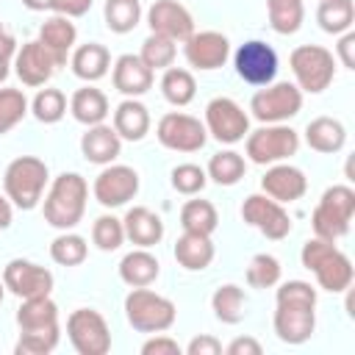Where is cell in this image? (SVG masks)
I'll return each instance as SVG.
<instances>
[{
  "instance_id": "cell-1",
  "label": "cell",
  "mask_w": 355,
  "mask_h": 355,
  "mask_svg": "<svg viewBox=\"0 0 355 355\" xmlns=\"http://www.w3.org/2000/svg\"><path fill=\"white\" fill-rule=\"evenodd\" d=\"M86 200H89V183L83 175L78 172L58 175L44 194V205H42L44 222L55 230H72L86 214Z\"/></svg>"
},
{
  "instance_id": "cell-2",
  "label": "cell",
  "mask_w": 355,
  "mask_h": 355,
  "mask_svg": "<svg viewBox=\"0 0 355 355\" xmlns=\"http://www.w3.org/2000/svg\"><path fill=\"white\" fill-rule=\"evenodd\" d=\"M302 266L308 272L316 275V283L319 288L330 291V294H341L352 286V277H355V269H352V261L333 244V241H324V239H308L302 244Z\"/></svg>"
},
{
  "instance_id": "cell-3",
  "label": "cell",
  "mask_w": 355,
  "mask_h": 355,
  "mask_svg": "<svg viewBox=\"0 0 355 355\" xmlns=\"http://www.w3.org/2000/svg\"><path fill=\"white\" fill-rule=\"evenodd\" d=\"M47 164L36 155H19L14 158L3 172V191L11 200L14 208L31 211L39 205L44 186H47Z\"/></svg>"
},
{
  "instance_id": "cell-4",
  "label": "cell",
  "mask_w": 355,
  "mask_h": 355,
  "mask_svg": "<svg viewBox=\"0 0 355 355\" xmlns=\"http://www.w3.org/2000/svg\"><path fill=\"white\" fill-rule=\"evenodd\" d=\"M178 308L169 297L153 291L150 286L141 288H130V294L125 297V319L133 330L139 333H166L175 324Z\"/></svg>"
},
{
  "instance_id": "cell-5",
  "label": "cell",
  "mask_w": 355,
  "mask_h": 355,
  "mask_svg": "<svg viewBox=\"0 0 355 355\" xmlns=\"http://www.w3.org/2000/svg\"><path fill=\"white\" fill-rule=\"evenodd\" d=\"M352 216H355V191L352 186L338 183V186L324 189V194L319 197V205L313 208L311 225L319 239L336 241L349 233Z\"/></svg>"
},
{
  "instance_id": "cell-6",
  "label": "cell",
  "mask_w": 355,
  "mask_h": 355,
  "mask_svg": "<svg viewBox=\"0 0 355 355\" xmlns=\"http://www.w3.org/2000/svg\"><path fill=\"white\" fill-rule=\"evenodd\" d=\"M288 67L294 72L297 89L308 94L324 92L336 78V61L333 53L322 44H300L288 55Z\"/></svg>"
},
{
  "instance_id": "cell-7",
  "label": "cell",
  "mask_w": 355,
  "mask_h": 355,
  "mask_svg": "<svg viewBox=\"0 0 355 355\" xmlns=\"http://www.w3.org/2000/svg\"><path fill=\"white\" fill-rule=\"evenodd\" d=\"M300 150V133L283 122L277 125H263L252 133H247V158L258 166L280 164Z\"/></svg>"
},
{
  "instance_id": "cell-8",
  "label": "cell",
  "mask_w": 355,
  "mask_h": 355,
  "mask_svg": "<svg viewBox=\"0 0 355 355\" xmlns=\"http://www.w3.org/2000/svg\"><path fill=\"white\" fill-rule=\"evenodd\" d=\"M300 108H302V92L297 89V83H288V80L266 83L250 100L252 116L258 122H263V125L288 122L291 116L300 114Z\"/></svg>"
},
{
  "instance_id": "cell-9",
  "label": "cell",
  "mask_w": 355,
  "mask_h": 355,
  "mask_svg": "<svg viewBox=\"0 0 355 355\" xmlns=\"http://www.w3.org/2000/svg\"><path fill=\"white\" fill-rule=\"evenodd\" d=\"M67 336L78 355H105L111 349V330L100 311L78 308L67 319Z\"/></svg>"
},
{
  "instance_id": "cell-10",
  "label": "cell",
  "mask_w": 355,
  "mask_h": 355,
  "mask_svg": "<svg viewBox=\"0 0 355 355\" xmlns=\"http://www.w3.org/2000/svg\"><path fill=\"white\" fill-rule=\"evenodd\" d=\"M155 136L166 150H175V153H197L208 141L205 125L197 116L180 114V111L164 114L155 125Z\"/></svg>"
},
{
  "instance_id": "cell-11",
  "label": "cell",
  "mask_w": 355,
  "mask_h": 355,
  "mask_svg": "<svg viewBox=\"0 0 355 355\" xmlns=\"http://www.w3.org/2000/svg\"><path fill=\"white\" fill-rule=\"evenodd\" d=\"M233 67L244 83L266 86L277 75V53L272 44H266L261 39H250V42L239 44V50L233 53Z\"/></svg>"
},
{
  "instance_id": "cell-12",
  "label": "cell",
  "mask_w": 355,
  "mask_h": 355,
  "mask_svg": "<svg viewBox=\"0 0 355 355\" xmlns=\"http://www.w3.org/2000/svg\"><path fill=\"white\" fill-rule=\"evenodd\" d=\"M241 219L250 227H255L261 236L272 239V241H280V239H286L291 233L288 211L277 200H272L266 194H250L244 200V205H241Z\"/></svg>"
},
{
  "instance_id": "cell-13",
  "label": "cell",
  "mask_w": 355,
  "mask_h": 355,
  "mask_svg": "<svg viewBox=\"0 0 355 355\" xmlns=\"http://www.w3.org/2000/svg\"><path fill=\"white\" fill-rule=\"evenodd\" d=\"M205 130L222 144H236L250 133V116L236 100L214 97L205 105Z\"/></svg>"
},
{
  "instance_id": "cell-14",
  "label": "cell",
  "mask_w": 355,
  "mask_h": 355,
  "mask_svg": "<svg viewBox=\"0 0 355 355\" xmlns=\"http://www.w3.org/2000/svg\"><path fill=\"white\" fill-rule=\"evenodd\" d=\"M94 200L103 208H119L139 191V172L125 164H105V169L94 178Z\"/></svg>"
},
{
  "instance_id": "cell-15",
  "label": "cell",
  "mask_w": 355,
  "mask_h": 355,
  "mask_svg": "<svg viewBox=\"0 0 355 355\" xmlns=\"http://www.w3.org/2000/svg\"><path fill=\"white\" fill-rule=\"evenodd\" d=\"M3 286L19 300L47 297L53 291V272L28 258H14L3 269Z\"/></svg>"
},
{
  "instance_id": "cell-16",
  "label": "cell",
  "mask_w": 355,
  "mask_h": 355,
  "mask_svg": "<svg viewBox=\"0 0 355 355\" xmlns=\"http://www.w3.org/2000/svg\"><path fill=\"white\" fill-rule=\"evenodd\" d=\"M183 53H186V61L194 69L211 72V69L225 67V61L230 58V42L219 31H200V33L194 31L183 42Z\"/></svg>"
},
{
  "instance_id": "cell-17",
  "label": "cell",
  "mask_w": 355,
  "mask_h": 355,
  "mask_svg": "<svg viewBox=\"0 0 355 355\" xmlns=\"http://www.w3.org/2000/svg\"><path fill=\"white\" fill-rule=\"evenodd\" d=\"M316 305L302 302H277L275 311V333L283 344H305L316 330Z\"/></svg>"
},
{
  "instance_id": "cell-18",
  "label": "cell",
  "mask_w": 355,
  "mask_h": 355,
  "mask_svg": "<svg viewBox=\"0 0 355 355\" xmlns=\"http://www.w3.org/2000/svg\"><path fill=\"white\" fill-rule=\"evenodd\" d=\"M147 25L150 33H161L172 42H186L194 33V19L189 8L178 0H155L147 8Z\"/></svg>"
},
{
  "instance_id": "cell-19",
  "label": "cell",
  "mask_w": 355,
  "mask_h": 355,
  "mask_svg": "<svg viewBox=\"0 0 355 355\" xmlns=\"http://www.w3.org/2000/svg\"><path fill=\"white\" fill-rule=\"evenodd\" d=\"M58 69L55 58L44 50V44L39 39L33 42H25L22 47H17V55H14V72L17 78L25 83V86H44L53 72Z\"/></svg>"
},
{
  "instance_id": "cell-20",
  "label": "cell",
  "mask_w": 355,
  "mask_h": 355,
  "mask_svg": "<svg viewBox=\"0 0 355 355\" xmlns=\"http://www.w3.org/2000/svg\"><path fill=\"white\" fill-rule=\"evenodd\" d=\"M261 189H263L266 197L286 205V202L300 200L308 191V178L302 175V169L280 161V164H269L266 175L261 178Z\"/></svg>"
},
{
  "instance_id": "cell-21",
  "label": "cell",
  "mask_w": 355,
  "mask_h": 355,
  "mask_svg": "<svg viewBox=\"0 0 355 355\" xmlns=\"http://www.w3.org/2000/svg\"><path fill=\"white\" fill-rule=\"evenodd\" d=\"M114 89L122 92L125 97H141L153 89V69L133 53H125L114 61V72H111Z\"/></svg>"
},
{
  "instance_id": "cell-22",
  "label": "cell",
  "mask_w": 355,
  "mask_h": 355,
  "mask_svg": "<svg viewBox=\"0 0 355 355\" xmlns=\"http://www.w3.org/2000/svg\"><path fill=\"white\" fill-rule=\"evenodd\" d=\"M75 39H78V28H75V22H72L69 17H64V14H53V17L44 19L42 28H39V42H42L44 50L55 58L58 67L67 64V58H69V53H72V47H75Z\"/></svg>"
},
{
  "instance_id": "cell-23",
  "label": "cell",
  "mask_w": 355,
  "mask_h": 355,
  "mask_svg": "<svg viewBox=\"0 0 355 355\" xmlns=\"http://www.w3.org/2000/svg\"><path fill=\"white\" fill-rule=\"evenodd\" d=\"M80 153H83V158L89 161V164H100V166H105V164H114L116 158H119V153H122V139H119V133L111 128V125H92V128H86V133L80 136Z\"/></svg>"
},
{
  "instance_id": "cell-24",
  "label": "cell",
  "mask_w": 355,
  "mask_h": 355,
  "mask_svg": "<svg viewBox=\"0 0 355 355\" xmlns=\"http://www.w3.org/2000/svg\"><path fill=\"white\" fill-rule=\"evenodd\" d=\"M122 227H125V239L133 241L136 247H155L161 239H164V222L155 211L144 208V205H133L128 208L125 219H122Z\"/></svg>"
},
{
  "instance_id": "cell-25",
  "label": "cell",
  "mask_w": 355,
  "mask_h": 355,
  "mask_svg": "<svg viewBox=\"0 0 355 355\" xmlns=\"http://www.w3.org/2000/svg\"><path fill=\"white\" fill-rule=\"evenodd\" d=\"M69 67H72V72H75L80 80L94 83V80H100V78L108 75L111 53H108V47L100 44V42H86V44H80V47L72 50Z\"/></svg>"
},
{
  "instance_id": "cell-26",
  "label": "cell",
  "mask_w": 355,
  "mask_h": 355,
  "mask_svg": "<svg viewBox=\"0 0 355 355\" xmlns=\"http://www.w3.org/2000/svg\"><path fill=\"white\" fill-rule=\"evenodd\" d=\"M158 275H161V263H158V258L147 247H136L133 252H128L119 261V277L130 288L153 286L158 280Z\"/></svg>"
},
{
  "instance_id": "cell-27",
  "label": "cell",
  "mask_w": 355,
  "mask_h": 355,
  "mask_svg": "<svg viewBox=\"0 0 355 355\" xmlns=\"http://www.w3.org/2000/svg\"><path fill=\"white\" fill-rule=\"evenodd\" d=\"M111 128L125 141H141L150 133V111H147V105H141L136 97L122 100L116 105V111H114V125Z\"/></svg>"
},
{
  "instance_id": "cell-28",
  "label": "cell",
  "mask_w": 355,
  "mask_h": 355,
  "mask_svg": "<svg viewBox=\"0 0 355 355\" xmlns=\"http://www.w3.org/2000/svg\"><path fill=\"white\" fill-rule=\"evenodd\" d=\"M175 261L189 269V272H202L211 266L214 261V241L211 236H202V233H189L183 230V236L175 241Z\"/></svg>"
},
{
  "instance_id": "cell-29",
  "label": "cell",
  "mask_w": 355,
  "mask_h": 355,
  "mask_svg": "<svg viewBox=\"0 0 355 355\" xmlns=\"http://www.w3.org/2000/svg\"><path fill=\"white\" fill-rule=\"evenodd\" d=\"M344 141H347V128L333 116H316L305 125V144L316 153L333 155L344 147Z\"/></svg>"
},
{
  "instance_id": "cell-30",
  "label": "cell",
  "mask_w": 355,
  "mask_h": 355,
  "mask_svg": "<svg viewBox=\"0 0 355 355\" xmlns=\"http://www.w3.org/2000/svg\"><path fill=\"white\" fill-rule=\"evenodd\" d=\"M69 111H72V116L80 122V125H86V128H92V125H100V122H105V116H108V97L97 89V86H80V89H75V94L69 97Z\"/></svg>"
},
{
  "instance_id": "cell-31",
  "label": "cell",
  "mask_w": 355,
  "mask_h": 355,
  "mask_svg": "<svg viewBox=\"0 0 355 355\" xmlns=\"http://www.w3.org/2000/svg\"><path fill=\"white\" fill-rule=\"evenodd\" d=\"M17 324L19 330H42L58 324V305L47 297H28L17 308Z\"/></svg>"
},
{
  "instance_id": "cell-32",
  "label": "cell",
  "mask_w": 355,
  "mask_h": 355,
  "mask_svg": "<svg viewBox=\"0 0 355 355\" xmlns=\"http://www.w3.org/2000/svg\"><path fill=\"white\" fill-rule=\"evenodd\" d=\"M211 308L214 316L225 324H239L244 319V308H247V294L244 288H239L236 283H225L211 294Z\"/></svg>"
},
{
  "instance_id": "cell-33",
  "label": "cell",
  "mask_w": 355,
  "mask_h": 355,
  "mask_svg": "<svg viewBox=\"0 0 355 355\" xmlns=\"http://www.w3.org/2000/svg\"><path fill=\"white\" fill-rule=\"evenodd\" d=\"M161 94H164L166 103L183 108V105H189V103L194 100V94H197V80H194V75H191L189 69H183V67H166V69H164V78H161Z\"/></svg>"
},
{
  "instance_id": "cell-34",
  "label": "cell",
  "mask_w": 355,
  "mask_h": 355,
  "mask_svg": "<svg viewBox=\"0 0 355 355\" xmlns=\"http://www.w3.org/2000/svg\"><path fill=\"white\" fill-rule=\"evenodd\" d=\"M316 22L324 33L341 36L355 22V3L352 0H322L316 8Z\"/></svg>"
},
{
  "instance_id": "cell-35",
  "label": "cell",
  "mask_w": 355,
  "mask_h": 355,
  "mask_svg": "<svg viewBox=\"0 0 355 355\" xmlns=\"http://www.w3.org/2000/svg\"><path fill=\"white\" fill-rule=\"evenodd\" d=\"M266 14H269L272 31L280 36H288L302 28L305 6L302 0H266Z\"/></svg>"
},
{
  "instance_id": "cell-36",
  "label": "cell",
  "mask_w": 355,
  "mask_h": 355,
  "mask_svg": "<svg viewBox=\"0 0 355 355\" xmlns=\"http://www.w3.org/2000/svg\"><path fill=\"white\" fill-rule=\"evenodd\" d=\"M244 172H247V161L236 150H222V153L211 155L208 169H205V175L219 186H236L244 178Z\"/></svg>"
},
{
  "instance_id": "cell-37",
  "label": "cell",
  "mask_w": 355,
  "mask_h": 355,
  "mask_svg": "<svg viewBox=\"0 0 355 355\" xmlns=\"http://www.w3.org/2000/svg\"><path fill=\"white\" fill-rule=\"evenodd\" d=\"M180 225L189 233L211 236L219 225V214H216L214 202H208V200H186L180 208Z\"/></svg>"
},
{
  "instance_id": "cell-38",
  "label": "cell",
  "mask_w": 355,
  "mask_h": 355,
  "mask_svg": "<svg viewBox=\"0 0 355 355\" xmlns=\"http://www.w3.org/2000/svg\"><path fill=\"white\" fill-rule=\"evenodd\" d=\"M103 17H105L108 31L130 33L141 22V3L139 0H105Z\"/></svg>"
},
{
  "instance_id": "cell-39",
  "label": "cell",
  "mask_w": 355,
  "mask_h": 355,
  "mask_svg": "<svg viewBox=\"0 0 355 355\" xmlns=\"http://www.w3.org/2000/svg\"><path fill=\"white\" fill-rule=\"evenodd\" d=\"M61 327H42V330H19V338L14 344L17 355H50L58 347Z\"/></svg>"
},
{
  "instance_id": "cell-40",
  "label": "cell",
  "mask_w": 355,
  "mask_h": 355,
  "mask_svg": "<svg viewBox=\"0 0 355 355\" xmlns=\"http://www.w3.org/2000/svg\"><path fill=\"white\" fill-rule=\"evenodd\" d=\"M86 255H89L86 239L78 236V233H69V230H64L61 236H55L53 244H50V258L58 266H78V263L86 261Z\"/></svg>"
},
{
  "instance_id": "cell-41",
  "label": "cell",
  "mask_w": 355,
  "mask_h": 355,
  "mask_svg": "<svg viewBox=\"0 0 355 355\" xmlns=\"http://www.w3.org/2000/svg\"><path fill=\"white\" fill-rule=\"evenodd\" d=\"M31 111L42 125H55L67 114V94L61 89H39L31 100Z\"/></svg>"
},
{
  "instance_id": "cell-42",
  "label": "cell",
  "mask_w": 355,
  "mask_h": 355,
  "mask_svg": "<svg viewBox=\"0 0 355 355\" xmlns=\"http://www.w3.org/2000/svg\"><path fill=\"white\" fill-rule=\"evenodd\" d=\"M175 55H178V42H172V39H166V36H161V33H150V36L141 42V53H139V58H141L153 72L172 67Z\"/></svg>"
},
{
  "instance_id": "cell-43",
  "label": "cell",
  "mask_w": 355,
  "mask_h": 355,
  "mask_svg": "<svg viewBox=\"0 0 355 355\" xmlns=\"http://www.w3.org/2000/svg\"><path fill=\"white\" fill-rule=\"evenodd\" d=\"M280 275H283V266L269 252H258L247 263V283L252 288H272L280 283Z\"/></svg>"
},
{
  "instance_id": "cell-44",
  "label": "cell",
  "mask_w": 355,
  "mask_h": 355,
  "mask_svg": "<svg viewBox=\"0 0 355 355\" xmlns=\"http://www.w3.org/2000/svg\"><path fill=\"white\" fill-rule=\"evenodd\" d=\"M28 114V97L19 89H0V136L17 128Z\"/></svg>"
},
{
  "instance_id": "cell-45",
  "label": "cell",
  "mask_w": 355,
  "mask_h": 355,
  "mask_svg": "<svg viewBox=\"0 0 355 355\" xmlns=\"http://www.w3.org/2000/svg\"><path fill=\"white\" fill-rule=\"evenodd\" d=\"M92 241L97 244V250L103 252H114L122 247L125 241V227H122V219L111 216V214H103L94 219L92 225Z\"/></svg>"
},
{
  "instance_id": "cell-46",
  "label": "cell",
  "mask_w": 355,
  "mask_h": 355,
  "mask_svg": "<svg viewBox=\"0 0 355 355\" xmlns=\"http://www.w3.org/2000/svg\"><path fill=\"white\" fill-rule=\"evenodd\" d=\"M169 178H172V189L180 191V194H186V197L200 194L205 189V183H208L205 169L197 166V164H178Z\"/></svg>"
},
{
  "instance_id": "cell-47",
  "label": "cell",
  "mask_w": 355,
  "mask_h": 355,
  "mask_svg": "<svg viewBox=\"0 0 355 355\" xmlns=\"http://www.w3.org/2000/svg\"><path fill=\"white\" fill-rule=\"evenodd\" d=\"M277 302H302V305H316V288L305 280H286L280 283L277 294H275Z\"/></svg>"
},
{
  "instance_id": "cell-48",
  "label": "cell",
  "mask_w": 355,
  "mask_h": 355,
  "mask_svg": "<svg viewBox=\"0 0 355 355\" xmlns=\"http://www.w3.org/2000/svg\"><path fill=\"white\" fill-rule=\"evenodd\" d=\"M141 355H180V344L164 333H153V338L141 344Z\"/></svg>"
},
{
  "instance_id": "cell-49",
  "label": "cell",
  "mask_w": 355,
  "mask_h": 355,
  "mask_svg": "<svg viewBox=\"0 0 355 355\" xmlns=\"http://www.w3.org/2000/svg\"><path fill=\"white\" fill-rule=\"evenodd\" d=\"M186 352L189 355H219L222 352V341L202 333V336H194L189 344H186Z\"/></svg>"
},
{
  "instance_id": "cell-50",
  "label": "cell",
  "mask_w": 355,
  "mask_h": 355,
  "mask_svg": "<svg viewBox=\"0 0 355 355\" xmlns=\"http://www.w3.org/2000/svg\"><path fill=\"white\" fill-rule=\"evenodd\" d=\"M89 8H92V0H50L47 11H55L72 19V17H83Z\"/></svg>"
},
{
  "instance_id": "cell-51",
  "label": "cell",
  "mask_w": 355,
  "mask_h": 355,
  "mask_svg": "<svg viewBox=\"0 0 355 355\" xmlns=\"http://www.w3.org/2000/svg\"><path fill=\"white\" fill-rule=\"evenodd\" d=\"M336 53H338V58H341V64L347 69H355V33L352 31L341 33V39L336 44Z\"/></svg>"
},
{
  "instance_id": "cell-52",
  "label": "cell",
  "mask_w": 355,
  "mask_h": 355,
  "mask_svg": "<svg viewBox=\"0 0 355 355\" xmlns=\"http://www.w3.org/2000/svg\"><path fill=\"white\" fill-rule=\"evenodd\" d=\"M261 352H263V347L252 336H239L227 344V355H261Z\"/></svg>"
},
{
  "instance_id": "cell-53",
  "label": "cell",
  "mask_w": 355,
  "mask_h": 355,
  "mask_svg": "<svg viewBox=\"0 0 355 355\" xmlns=\"http://www.w3.org/2000/svg\"><path fill=\"white\" fill-rule=\"evenodd\" d=\"M14 55H17V39H14V33L0 22V58H3V61H14Z\"/></svg>"
},
{
  "instance_id": "cell-54",
  "label": "cell",
  "mask_w": 355,
  "mask_h": 355,
  "mask_svg": "<svg viewBox=\"0 0 355 355\" xmlns=\"http://www.w3.org/2000/svg\"><path fill=\"white\" fill-rule=\"evenodd\" d=\"M14 222V205L6 194H0V230H6Z\"/></svg>"
},
{
  "instance_id": "cell-55",
  "label": "cell",
  "mask_w": 355,
  "mask_h": 355,
  "mask_svg": "<svg viewBox=\"0 0 355 355\" xmlns=\"http://www.w3.org/2000/svg\"><path fill=\"white\" fill-rule=\"evenodd\" d=\"M22 6L31 8V11H47L50 8V0H22Z\"/></svg>"
},
{
  "instance_id": "cell-56",
  "label": "cell",
  "mask_w": 355,
  "mask_h": 355,
  "mask_svg": "<svg viewBox=\"0 0 355 355\" xmlns=\"http://www.w3.org/2000/svg\"><path fill=\"white\" fill-rule=\"evenodd\" d=\"M8 67H11V61H3V58H0V83L8 78V72H11Z\"/></svg>"
},
{
  "instance_id": "cell-57",
  "label": "cell",
  "mask_w": 355,
  "mask_h": 355,
  "mask_svg": "<svg viewBox=\"0 0 355 355\" xmlns=\"http://www.w3.org/2000/svg\"><path fill=\"white\" fill-rule=\"evenodd\" d=\"M3 294H6V286H3V280H0V302H3Z\"/></svg>"
}]
</instances>
